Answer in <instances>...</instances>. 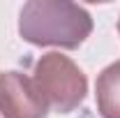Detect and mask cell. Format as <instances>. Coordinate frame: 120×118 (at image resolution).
<instances>
[{
	"label": "cell",
	"mask_w": 120,
	"mask_h": 118,
	"mask_svg": "<svg viewBox=\"0 0 120 118\" xmlns=\"http://www.w3.org/2000/svg\"><path fill=\"white\" fill-rule=\"evenodd\" d=\"M118 32H120V19H118Z\"/></svg>",
	"instance_id": "cell-5"
},
{
	"label": "cell",
	"mask_w": 120,
	"mask_h": 118,
	"mask_svg": "<svg viewBox=\"0 0 120 118\" xmlns=\"http://www.w3.org/2000/svg\"><path fill=\"white\" fill-rule=\"evenodd\" d=\"M95 97L102 118H120V60L111 63L99 72Z\"/></svg>",
	"instance_id": "cell-4"
},
{
	"label": "cell",
	"mask_w": 120,
	"mask_h": 118,
	"mask_svg": "<svg viewBox=\"0 0 120 118\" xmlns=\"http://www.w3.org/2000/svg\"><path fill=\"white\" fill-rule=\"evenodd\" d=\"M37 88L46 97L49 106L58 114H69L86 100L88 79L83 70L72 58L62 56L58 51L44 53L35 63L32 74Z\"/></svg>",
	"instance_id": "cell-2"
},
{
	"label": "cell",
	"mask_w": 120,
	"mask_h": 118,
	"mask_svg": "<svg viewBox=\"0 0 120 118\" xmlns=\"http://www.w3.org/2000/svg\"><path fill=\"white\" fill-rule=\"evenodd\" d=\"M92 32L88 9L65 0H30L19 16V35L35 46L76 49Z\"/></svg>",
	"instance_id": "cell-1"
},
{
	"label": "cell",
	"mask_w": 120,
	"mask_h": 118,
	"mask_svg": "<svg viewBox=\"0 0 120 118\" xmlns=\"http://www.w3.org/2000/svg\"><path fill=\"white\" fill-rule=\"evenodd\" d=\"M49 102L35 79L21 72H0V114L2 118H46Z\"/></svg>",
	"instance_id": "cell-3"
}]
</instances>
